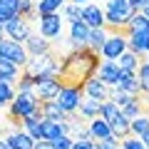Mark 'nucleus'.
I'll return each mask as SVG.
<instances>
[{
    "mask_svg": "<svg viewBox=\"0 0 149 149\" xmlns=\"http://www.w3.org/2000/svg\"><path fill=\"white\" fill-rule=\"evenodd\" d=\"M100 70V52H95L92 47H77L70 50L67 55L60 57V67H57V80L60 90H85V85L92 80Z\"/></svg>",
    "mask_w": 149,
    "mask_h": 149,
    "instance_id": "f257e3e1",
    "label": "nucleus"
},
{
    "mask_svg": "<svg viewBox=\"0 0 149 149\" xmlns=\"http://www.w3.org/2000/svg\"><path fill=\"white\" fill-rule=\"evenodd\" d=\"M37 109H40V100L35 97V92H15V100L8 104V119L22 129V122L37 114Z\"/></svg>",
    "mask_w": 149,
    "mask_h": 149,
    "instance_id": "f03ea898",
    "label": "nucleus"
},
{
    "mask_svg": "<svg viewBox=\"0 0 149 149\" xmlns=\"http://www.w3.org/2000/svg\"><path fill=\"white\" fill-rule=\"evenodd\" d=\"M57 67H60V60H57V55H55V47H52V52H47V55L30 57L27 65L22 67V72H27L32 80H37V77H47V74L55 77V74H57Z\"/></svg>",
    "mask_w": 149,
    "mask_h": 149,
    "instance_id": "7ed1b4c3",
    "label": "nucleus"
},
{
    "mask_svg": "<svg viewBox=\"0 0 149 149\" xmlns=\"http://www.w3.org/2000/svg\"><path fill=\"white\" fill-rule=\"evenodd\" d=\"M134 13L139 10H134L127 0H109L104 8V25H129Z\"/></svg>",
    "mask_w": 149,
    "mask_h": 149,
    "instance_id": "20e7f679",
    "label": "nucleus"
},
{
    "mask_svg": "<svg viewBox=\"0 0 149 149\" xmlns=\"http://www.w3.org/2000/svg\"><path fill=\"white\" fill-rule=\"evenodd\" d=\"M0 57H5L8 62H13L15 67H25L27 60H30V55H27V50L22 47V45L13 42V40H0Z\"/></svg>",
    "mask_w": 149,
    "mask_h": 149,
    "instance_id": "39448f33",
    "label": "nucleus"
},
{
    "mask_svg": "<svg viewBox=\"0 0 149 149\" xmlns=\"http://www.w3.org/2000/svg\"><path fill=\"white\" fill-rule=\"evenodd\" d=\"M35 97L40 102H50V100H57V95H60V85H57V80H55L52 74H47V77H37L35 80Z\"/></svg>",
    "mask_w": 149,
    "mask_h": 149,
    "instance_id": "423d86ee",
    "label": "nucleus"
},
{
    "mask_svg": "<svg viewBox=\"0 0 149 149\" xmlns=\"http://www.w3.org/2000/svg\"><path fill=\"white\" fill-rule=\"evenodd\" d=\"M5 35L10 37L13 42H17V45H22L30 37V22H25L22 17H13V20H8L5 22Z\"/></svg>",
    "mask_w": 149,
    "mask_h": 149,
    "instance_id": "0eeeda50",
    "label": "nucleus"
},
{
    "mask_svg": "<svg viewBox=\"0 0 149 149\" xmlns=\"http://www.w3.org/2000/svg\"><path fill=\"white\" fill-rule=\"evenodd\" d=\"M119 72L122 70L117 67V62H112V60H104V62H100V70H97V80L102 82L104 87H117L119 82Z\"/></svg>",
    "mask_w": 149,
    "mask_h": 149,
    "instance_id": "6e6552de",
    "label": "nucleus"
},
{
    "mask_svg": "<svg viewBox=\"0 0 149 149\" xmlns=\"http://www.w3.org/2000/svg\"><path fill=\"white\" fill-rule=\"evenodd\" d=\"M62 32V20L60 15H40V35L45 40H55Z\"/></svg>",
    "mask_w": 149,
    "mask_h": 149,
    "instance_id": "1a4fd4ad",
    "label": "nucleus"
},
{
    "mask_svg": "<svg viewBox=\"0 0 149 149\" xmlns=\"http://www.w3.org/2000/svg\"><path fill=\"white\" fill-rule=\"evenodd\" d=\"M25 50L30 57H37V55H47L52 52V42L50 40H45L42 35H35V32H30V37L25 40Z\"/></svg>",
    "mask_w": 149,
    "mask_h": 149,
    "instance_id": "9d476101",
    "label": "nucleus"
},
{
    "mask_svg": "<svg viewBox=\"0 0 149 149\" xmlns=\"http://www.w3.org/2000/svg\"><path fill=\"white\" fill-rule=\"evenodd\" d=\"M82 95H85V92H80V90H60V95H57V104L62 107L67 114H74V112H77V107H80Z\"/></svg>",
    "mask_w": 149,
    "mask_h": 149,
    "instance_id": "9b49d317",
    "label": "nucleus"
},
{
    "mask_svg": "<svg viewBox=\"0 0 149 149\" xmlns=\"http://www.w3.org/2000/svg\"><path fill=\"white\" fill-rule=\"evenodd\" d=\"M82 22H85L90 30H102V27H104V10L97 8V5L82 8Z\"/></svg>",
    "mask_w": 149,
    "mask_h": 149,
    "instance_id": "f8f14e48",
    "label": "nucleus"
},
{
    "mask_svg": "<svg viewBox=\"0 0 149 149\" xmlns=\"http://www.w3.org/2000/svg\"><path fill=\"white\" fill-rule=\"evenodd\" d=\"M127 50L134 52L137 57H147L149 55V32H132L127 40Z\"/></svg>",
    "mask_w": 149,
    "mask_h": 149,
    "instance_id": "ddd939ff",
    "label": "nucleus"
},
{
    "mask_svg": "<svg viewBox=\"0 0 149 149\" xmlns=\"http://www.w3.org/2000/svg\"><path fill=\"white\" fill-rule=\"evenodd\" d=\"M87 40H90V27H87L82 20L72 22V25H70V45H72V50L85 47Z\"/></svg>",
    "mask_w": 149,
    "mask_h": 149,
    "instance_id": "4468645a",
    "label": "nucleus"
},
{
    "mask_svg": "<svg viewBox=\"0 0 149 149\" xmlns=\"http://www.w3.org/2000/svg\"><path fill=\"white\" fill-rule=\"evenodd\" d=\"M122 52H127V40H124V37H107V42H104V47H102V57H107V60H112V62H114V60L119 57V55Z\"/></svg>",
    "mask_w": 149,
    "mask_h": 149,
    "instance_id": "2eb2a0df",
    "label": "nucleus"
},
{
    "mask_svg": "<svg viewBox=\"0 0 149 149\" xmlns=\"http://www.w3.org/2000/svg\"><path fill=\"white\" fill-rule=\"evenodd\" d=\"M82 92H85V97L97 100V102H107V100H109V90H107V87L102 85L97 77H92V80L85 85V90H82Z\"/></svg>",
    "mask_w": 149,
    "mask_h": 149,
    "instance_id": "dca6fc26",
    "label": "nucleus"
},
{
    "mask_svg": "<svg viewBox=\"0 0 149 149\" xmlns=\"http://www.w3.org/2000/svg\"><path fill=\"white\" fill-rule=\"evenodd\" d=\"M90 137H92V142H104V139H114L112 137V127L104 122V119H92L90 122Z\"/></svg>",
    "mask_w": 149,
    "mask_h": 149,
    "instance_id": "f3484780",
    "label": "nucleus"
},
{
    "mask_svg": "<svg viewBox=\"0 0 149 149\" xmlns=\"http://www.w3.org/2000/svg\"><path fill=\"white\" fill-rule=\"evenodd\" d=\"M57 137H67V124L42 119V139L45 142H52V139H57Z\"/></svg>",
    "mask_w": 149,
    "mask_h": 149,
    "instance_id": "a211bd4d",
    "label": "nucleus"
},
{
    "mask_svg": "<svg viewBox=\"0 0 149 149\" xmlns=\"http://www.w3.org/2000/svg\"><path fill=\"white\" fill-rule=\"evenodd\" d=\"M22 132H25L30 139L40 142V139H42V119H40V114H32V117H27L25 122H22Z\"/></svg>",
    "mask_w": 149,
    "mask_h": 149,
    "instance_id": "6ab92c4d",
    "label": "nucleus"
},
{
    "mask_svg": "<svg viewBox=\"0 0 149 149\" xmlns=\"http://www.w3.org/2000/svg\"><path fill=\"white\" fill-rule=\"evenodd\" d=\"M117 90L127 92V95H139V80H137V74H134V72H119Z\"/></svg>",
    "mask_w": 149,
    "mask_h": 149,
    "instance_id": "aec40b11",
    "label": "nucleus"
},
{
    "mask_svg": "<svg viewBox=\"0 0 149 149\" xmlns=\"http://www.w3.org/2000/svg\"><path fill=\"white\" fill-rule=\"evenodd\" d=\"M5 142H8V147H10V149H35V139H30L22 129L13 132Z\"/></svg>",
    "mask_w": 149,
    "mask_h": 149,
    "instance_id": "412c9836",
    "label": "nucleus"
},
{
    "mask_svg": "<svg viewBox=\"0 0 149 149\" xmlns=\"http://www.w3.org/2000/svg\"><path fill=\"white\" fill-rule=\"evenodd\" d=\"M142 62H144V57H137V55L129 52V50L117 57V67L122 70V72H137V67H139Z\"/></svg>",
    "mask_w": 149,
    "mask_h": 149,
    "instance_id": "4be33fe9",
    "label": "nucleus"
},
{
    "mask_svg": "<svg viewBox=\"0 0 149 149\" xmlns=\"http://www.w3.org/2000/svg\"><path fill=\"white\" fill-rule=\"evenodd\" d=\"M80 114L82 117H87V119H97L100 117V109H102V102H97V100H90V97H85L82 95V100H80Z\"/></svg>",
    "mask_w": 149,
    "mask_h": 149,
    "instance_id": "5701e85b",
    "label": "nucleus"
},
{
    "mask_svg": "<svg viewBox=\"0 0 149 149\" xmlns=\"http://www.w3.org/2000/svg\"><path fill=\"white\" fill-rule=\"evenodd\" d=\"M17 17H22L25 22H30V20H35V17H40V10H37V5L32 0H20V3H17Z\"/></svg>",
    "mask_w": 149,
    "mask_h": 149,
    "instance_id": "b1692460",
    "label": "nucleus"
},
{
    "mask_svg": "<svg viewBox=\"0 0 149 149\" xmlns=\"http://www.w3.org/2000/svg\"><path fill=\"white\" fill-rule=\"evenodd\" d=\"M109 127H112V137L117 139V142H119V139H127V137H129V119L124 117V114H119V117L114 119Z\"/></svg>",
    "mask_w": 149,
    "mask_h": 149,
    "instance_id": "393cba45",
    "label": "nucleus"
},
{
    "mask_svg": "<svg viewBox=\"0 0 149 149\" xmlns=\"http://www.w3.org/2000/svg\"><path fill=\"white\" fill-rule=\"evenodd\" d=\"M119 114H122V109H119V107L114 104V102H109V100H107V102H102V109H100V117L104 119L107 124H112V122H114V119L119 117Z\"/></svg>",
    "mask_w": 149,
    "mask_h": 149,
    "instance_id": "a878e982",
    "label": "nucleus"
},
{
    "mask_svg": "<svg viewBox=\"0 0 149 149\" xmlns=\"http://www.w3.org/2000/svg\"><path fill=\"white\" fill-rule=\"evenodd\" d=\"M107 42V32L104 30H90V40H87V47H92L95 52H102Z\"/></svg>",
    "mask_w": 149,
    "mask_h": 149,
    "instance_id": "bb28decb",
    "label": "nucleus"
},
{
    "mask_svg": "<svg viewBox=\"0 0 149 149\" xmlns=\"http://www.w3.org/2000/svg\"><path fill=\"white\" fill-rule=\"evenodd\" d=\"M62 5H65V0H40L37 10H40V15H57V10Z\"/></svg>",
    "mask_w": 149,
    "mask_h": 149,
    "instance_id": "cd10ccee",
    "label": "nucleus"
},
{
    "mask_svg": "<svg viewBox=\"0 0 149 149\" xmlns=\"http://www.w3.org/2000/svg\"><path fill=\"white\" fill-rule=\"evenodd\" d=\"M144 132H149V117H147V114H142V117H137V119H132V122H129V134L142 137Z\"/></svg>",
    "mask_w": 149,
    "mask_h": 149,
    "instance_id": "c85d7f7f",
    "label": "nucleus"
},
{
    "mask_svg": "<svg viewBox=\"0 0 149 149\" xmlns=\"http://www.w3.org/2000/svg\"><path fill=\"white\" fill-rule=\"evenodd\" d=\"M134 97H137V95H127V92H122V90H112V92H109V102H114L119 109H124Z\"/></svg>",
    "mask_w": 149,
    "mask_h": 149,
    "instance_id": "c756f323",
    "label": "nucleus"
},
{
    "mask_svg": "<svg viewBox=\"0 0 149 149\" xmlns=\"http://www.w3.org/2000/svg\"><path fill=\"white\" fill-rule=\"evenodd\" d=\"M129 27H132L134 32H149V20L144 13H134L132 20H129Z\"/></svg>",
    "mask_w": 149,
    "mask_h": 149,
    "instance_id": "7c9ffc66",
    "label": "nucleus"
},
{
    "mask_svg": "<svg viewBox=\"0 0 149 149\" xmlns=\"http://www.w3.org/2000/svg\"><path fill=\"white\" fill-rule=\"evenodd\" d=\"M137 80H139V92H142V95H149V62H142V65H139Z\"/></svg>",
    "mask_w": 149,
    "mask_h": 149,
    "instance_id": "2f4dec72",
    "label": "nucleus"
},
{
    "mask_svg": "<svg viewBox=\"0 0 149 149\" xmlns=\"http://www.w3.org/2000/svg\"><path fill=\"white\" fill-rule=\"evenodd\" d=\"M15 87H10V85H5V82H0V107H8L13 100H15Z\"/></svg>",
    "mask_w": 149,
    "mask_h": 149,
    "instance_id": "473e14b6",
    "label": "nucleus"
},
{
    "mask_svg": "<svg viewBox=\"0 0 149 149\" xmlns=\"http://www.w3.org/2000/svg\"><path fill=\"white\" fill-rule=\"evenodd\" d=\"M65 15H67L70 22H77V20H82V8L80 5H67L65 8Z\"/></svg>",
    "mask_w": 149,
    "mask_h": 149,
    "instance_id": "72a5a7b5",
    "label": "nucleus"
},
{
    "mask_svg": "<svg viewBox=\"0 0 149 149\" xmlns=\"http://www.w3.org/2000/svg\"><path fill=\"white\" fill-rule=\"evenodd\" d=\"M119 147H122V149H147L142 142H139V139H134L132 134H129L127 139H122V142H119Z\"/></svg>",
    "mask_w": 149,
    "mask_h": 149,
    "instance_id": "f704fd0d",
    "label": "nucleus"
},
{
    "mask_svg": "<svg viewBox=\"0 0 149 149\" xmlns=\"http://www.w3.org/2000/svg\"><path fill=\"white\" fill-rule=\"evenodd\" d=\"M95 149H122L117 139H104V142H95Z\"/></svg>",
    "mask_w": 149,
    "mask_h": 149,
    "instance_id": "c9c22d12",
    "label": "nucleus"
},
{
    "mask_svg": "<svg viewBox=\"0 0 149 149\" xmlns=\"http://www.w3.org/2000/svg\"><path fill=\"white\" fill-rule=\"evenodd\" d=\"M72 149H95L92 139H80V142H72Z\"/></svg>",
    "mask_w": 149,
    "mask_h": 149,
    "instance_id": "e433bc0d",
    "label": "nucleus"
},
{
    "mask_svg": "<svg viewBox=\"0 0 149 149\" xmlns=\"http://www.w3.org/2000/svg\"><path fill=\"white\" fill-rule=\"evenodd\" d=\"M35 149H55L52 142H45V139H40V142H35Z\"/></svg>",
    "mask_w": 149,
    "mask_h": 149,
    "instance_id": "4c0bfd02",
    "label": "nucleus"
},
{
    "mask_svg": "<svg viewBox=\"0 0 149 149\" xmlns=\"http://www.w3.org/2000/svg\"><path fill=\"white\" fill-rule=\"evenodd\" d=\"M139 142H142V144H144V147H147V149H149V132H144V134H142V137H139Z\"/></svg>",
    "mask_w": 149,
    "mask_h": 149,
    "instance_id": "58836bf2",
    "label": "nucleus"
},
{
    "mask_svg": "<svg viewBox=\"0 0 149 149\" xmlns=\"http://www.w3.org/2000/svg\"><path fill=\"white\" fill-rule=\"evenodd\" d=\"M127 3L134 8V10H142V0H127Z\"/></svg>",
    "mask_w": 149,
    "mask_h": 149,
    "instance_id": "ea45409f",
    "label": "nucleus"
},
{
    "mask_svg": "<svg viewBox=\"0 0 149 149\" xmlns=\"http://www.w3.org/2000/svg\"><path fill=\"white\" fill-rule=\"evenodd\" d=\"M0 40H5V25H0Z\"/></svg>",
    "mask_w": 149,
    "mask_h": 149,
    "instance_id": "a19ab883",
    "label": "nucleus"
},
{
    "mask_svg": "<svg viewBox=\"0 0 149 149\" xmlns=\"http://www.w3.org/2000/svg\"><path fill=\"white\" fill-rule=\"evenodd\" d=\"M0 149H10V147H8V142H5V139H0Z\"/></svg>",
    "mask_w": 149,
    "mask_h": 149,
    "instance_id": "79ce46f5",
    "label": "nucleus"
},
{
    "mask_svg": "<svg viewBox=\"0 0 149 149\" xmlns=\"http://www.w3.org/2000/svg\"><path fill=\"white\" fill-rule=\"evenodd\" d=\"M139 13H144V15H147V20H149V5H147V8H142Z\"/></svg>",
    "mask_w": 149,
    "mask_h": 149,
    "instance_id": "37998d69",
    "label": "nucleus"
},
{
    "mask_svg": "<svg viewBox=\"0 0 149 149\" xmlns=\"http://www.w3.org/2000/svg\"><path fill=\"white\" fill-rule=\"evenodd\" d=\"M80 3H85V0H74V5H80Z\"/></svg>",
    "mask_w": 149,
    "mask_h": 149,
    "instance_id": "c03bdc74",
    "label": "nucleus"
},
{
    "mask_svg": "<svg viewBox=\"0 0 149 149\" xmlns=\"http://www.w3.org/2000/svg\"><path fill=\"white\" fill-rule=\"evenodd\" d=\"M144 62H149V55H147V57H144Z\"/></svg>",
    "mask_w": 149,
    "mask_h": 149,
    "instance_id": "a18cd8bd",
    "label": "nucleus"
},
{
    "mask_svg": "<svg viewBox=\"0 0 149 149\" xmlns=\"http://www.w3.org/2000/svg\"><path fill=\"white\" fill-rule=\"evenodd\" d=\"M147 104H149V95H147Z\"/></svg>",
    "mask_w": 149,
    "mask_h": 149,
    "instance_id": "49530a36",
    "label": "nucleus"
}]
</instances>
